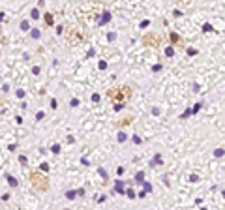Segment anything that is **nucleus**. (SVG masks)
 <instances>
[{
	"label": "nucleus",
	"instance_id": "nucleus-2",
	"mask_svg": "<svg viewBox=\"0 0 225 210\" xmlns=\"http://www.w3.org/2000/svg\"><path fill=\"white\" fill-rule=\"evenodd\" d=\"M30 182H32V188L38 189V191H47L49 189V180L42 175H38V173H32L30 175Z\"/></svg>",
	"mask_w": 225,
	"mask_h": 210
},
{
	"label": "nucleus",
	"instance_id": "nucleus-1",
	"mask_svg": "<svg viewBox=\"0 0 225 210\" xmlns=\"http://www.w3.org/2000/svg\"><path fill=\"white\" fill-rule=\"evenodd\" d=\"M107 96H109V100H115V101H118V105H122L126 100L131 98V88L130 86H118V88L109 90Z\"/></svg>",
	"mask_w": 225,
	"mask_h": 210
}]
</instances>
